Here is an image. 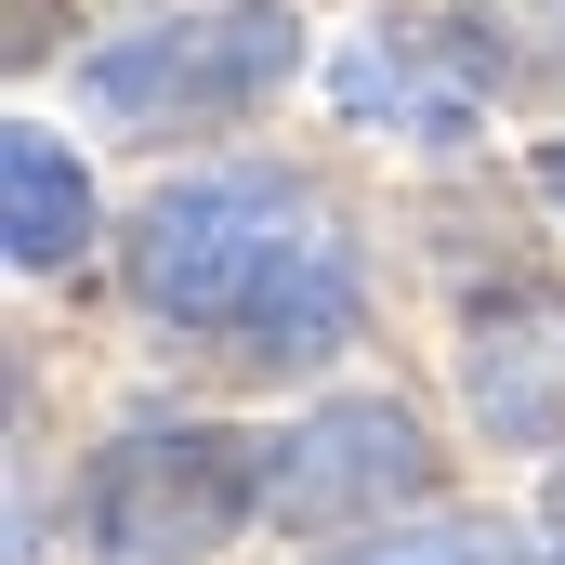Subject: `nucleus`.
<instances>
[{
    "label": "nucleus",
    "instance_id": "f257e3e1",
    "mask_svg": "<svg viewBox=\"0 0 565 565\" xmlns=\"http://www.w3.org/2000/svg\"><path fill=\"white\" fill-rule=\"evenodd\" d=\"M145 316L198 329V342H237L264 369H316L355 342V250L329 237V211L302 184L264 171H198V184H158L119 250Z\"/></svg>",
    "mask_w": 565,
    "mask_h": 565
},
{
    "label": "nucleus",
    "instance_id": "f03ea898",
    "mask_svg": "<svg viewBox=\"0 0 565 565\" xmlns=\"http://www.w3.org/2000/svg\"><path fill=\"white\" fill-rule=\"evenodd\" d=\"M277 487V447L237 422H132L79 473V540L93 565H211Z\"/></svg>",
    "mask_w": 565,
    "mask_h": 565
},
{
    "label": "nucleus",
    "instance_id": "7ed1b4c3",
    "mask_svg": "<svg viewBox=\"0 0 565 565\" xmlns=\"http://www.w3.org/2000/svg\"><path fill=\"white\" fill-rule=\"evenodd\" d=\"M302 66L289 13H198V26H132L79 66V119L93 132H224L250 106H277Z\"/></svg>",
    "mask_w": 565,
    "mask_h": 565
},
{
    "label": "nucleus",
    "instance_id": "20e7f679",
    "mask_svg": "<svg viewBox=\"0 0 565 565\" xmlns=\"http://www.w3.org/2000/svg\"><path fill=\"white\" fill-rule=\"evenodd\" d=\"M422 487H434L422 422H408L395 395H342V408H316L302 434H277V487H264V513H277L289 540H342V526L408 513Z\"/></svg>",
    "mask_w": 565,
    "mask_h": 565
},
{
    "label": "nucleus",
    "instance_id": "39448f33",
    "mask_svg": "<svg viewBox=\"0 0 565 565\" xmlns=\"http://www.w3.org/2000/svg\"><path fill=\"white\" fill-rule=\"evenodd\" d=\"M0 237H13L26 277H53V264L93 250V171L66 158L53 119H13V132H0Z\"/></svg>",
    "mask_w": 565,
    "mask_h": 565
},
{
    "label": "nucleus",
    "instance_id": "423d86ee",
    "mask_svg": "<svg viewBox=\"0 0 565 565\" xmlns=\"http://www.w3.org/2000/svg\"><path fill=\"white\" fill-rule=\"evenodd\" d=\"M473 408L500 434H526V447H553L565 434V316L540 342H487V329H473Z\"/></svg>",
    "mask_w": 565,
    "mask_h": 565
},
{
    "label": "nucleus",
    "instance_id": "0eeeda50",
    "mask_svg": "<svg viewBox=\"0 0 565 565\" xmlns=\"http://www.w3.org/2000/svg\"><path fill=\"white\" fill-rule=\"evenodd\" d=\"M460 26H473V66L487 79H565V0H460Z\"/></svg>",
    "mask_w": 565,
    "mask_h": 565
},
{
    "label": "nucleus",
    "instance_id": "6e6552de",
    "mask_svg": "<svg viewBox=\"0 0 565 565\" xmlns=\"http://www.w3.org/2000/svg\"><path fill=\"white\" fill-rule=\"evenodd\" d=\"M342 565H513V526H408V540H369Z\"/></svg>",
    "mask_w": 565,
    "mask_h": 565
},
{
    "label": "nucleus",
    "instance_id": "1a4fd4ad",
    "mask_svg": "<svg viewBox=\"0 0 565 565\" xmlns=\"http://www.w3.org/2000/svg\"><path fill=\"white\" fill-rule=\"evenodd\" d=\"M53 53V0H13V66H40Z\"/></svg>",
    "mask_w": 565,
    "mask_h": 565
},
{
    "label": "nucleus",
    "instance_id": "9d476101",
    "mask_svg": "<svg viewBox=\"0 0 565 565\" xmlns=\"http://www.w3.org/2000/svg\"><path fill=\"white\" fill-rule=\"evenodd\" d=\"M540 198H553V211H565V132L540 145Z\"/></svg>",
    "mask_w": 565,
    "mask_h": 565
},
{
    "label": "nucleus",
    "instance_id": "9b49d317",
    "mask_svg": "<svg viewBox=\"0 0 565 565\" xmlns=\"http://www.w3.org/2000/svg\"><path fill=\"white\" fill-rule=\"evenodd\" d=\"M540 526H553V565H565V473H553V500H540Z\"/></svg>",
    "mask_w": 565,
    "mask_h": 565
}]
</instances>
